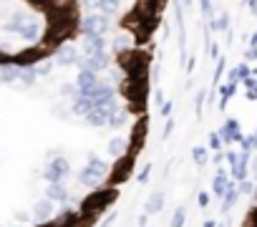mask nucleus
<instances>
[{
	"instance_id": "obj_36",
	"label": "nucleus",
	"mask_w": 257,
	"mask_h": 227,
	"mask_svg": "<svg viewBox=\"0 0 257 227\" xmlns=\"http://www.w3.org/2000/svg\"><path fill=\"white\" fill-rule=\"evenodd\" d=\"M227 28V16H219V21H217V31H224Z\"/></svg>"
},
{
	"instance_id": "obj_27",
	"label": "nucleus",
	"mask_w": 257,
	"mask_h": 227,
	"mask_svg": "<svg viewBox=\"0 0 257 227\" xmlns=\"http://www.w3.org/2000/svg\"><path fill=\"white\" fill-rule=\"evenodd\" d=\"M0 66H16V61H13V53H8L6 48H0Z\"/></svg>"
},
{
	"instance_id": "obj_20",
	"label": "nucleus",
	"mask_w": 257,
	"mask_h": 227,
	"mask_svg": "<svg viewBox=\"0 0 257 227\" xmlns=\"http://www.w3.org/2000/svg\"><path fill=\"white\" fill-rule=\"evenodd\" d=\"M113 51H116V56L128 53V51H132V36H126V33L116 36V38H113Z\"/></svg>"
},
{
	"instance_id": "obj_34",
	"label": "nucleus",
	"mask_w": 257,
	"mask_h": 227,
	"mask_svg": "<svg viewBox=\"0 0 257 227\" xmlns=\"http://www.w3.org/2000/svg\"><path fill=\"white\" fill-rule=\"evenodd\" d=\"M249 189H252V184H249L247 179H242V182H239V189H237V192H242V194H247Z\"/></svg>"
},
{
	"instance_id": "obj_3",
	"label": "nucleus",
	"mask_w": 257,
	"mask_h": 227,
	"mask_svg": "<svg viewBox=\"0 0 257 227\" xmlns=\"http://www.w3.org/2000/svg\"><path fill=\"white\" fill-rule=\"evenodd\" d=\"M71 177V162L63 157V154H51L46 169H43V179L51 184V182H66Z\"/></svg>"
},
{
	"instance_id": "obj_38",
	"label": "nucleus",
	"mask_w": 257,
	"mask_h": 227,
	"mask_svg": "<svg viewBox=\"0 0 257 227\" xmlns=\"http://www.w3.org/2000/svg\"><path fill=\"white\" fill-rule=\"evenodd\" d=\"M202 227H217V222H214V219H207V222H204Z\"/></svg>"
},
{
	"instance_id": "obj_11",
	"label": "nucleus",
	"mask_w": 257,
	"mask_h": 227,
	"mask_svg": "<svg viewBox=\"0 0 257 227\" xmlns=\"http://www.w3.org/2000/svg\"><path fill=\"white\" fill-rule=\"evenodd\" d=\"M81 219V209H73V207H63L51 222L56 224V227H73L76 222Z\"/></svg>"
},
{
	"instance_id": "obj_28",
	"label": "nucleus",
	"mask_w": 257,
	"mask_h": 227,
	"mask_svg": "<svg viewBox=\"0 0 257 227\" xmlns=\"http://www.w3.org/2000/svg\"><path fill=\"white\" fill-rule=\"evenodd\" d=\"M149 177H152V167L147 164V167H142V172H139V184H147Z\"/></svg>"
},
{
	"instance_id": "obj_39",
	"label": "nucleus",
	"mask_w": 257,
	"mask_h": 227,
	"mask_svg": "<svg viewBox=\"0 0 257 227\" xmlns=\"http://www.w3.org/2000/svg\"><path fill=\"white\" fill-rule=\"evenodd\" d=\"M254 174H257V162H254Z\"/></svg>"
},
{
	"instance_id": "obj_30",
	"label": "nucleus",
	"mask_w": 257,
	"mask_h": 227,
	"mask_svg": "<svg viewBox=\"0 0 257 227\" xmlns=\"http://www.w3.org/2000/svg\"><path fill=\"white\" fill-rule=\"evenodd\" d=\"M209 147H212L214 152H219V147H222V139H219V134H212V137H209Z\"/></svg>"
},
{
	"instance_id": "obj_31",
	"label": "nucleus",
	"mask_w": 257,
	"mask_h": 227,
	"mask_svg": "<svg viewBox=\"0 0 257 227\" xmlns=\"http://www.w3.org/2000/svg\"><path fill=\"white\" fill-rule=\"evenodd\" d=\"M36 73H38V76H48V73H51V66H48V63H43V66H36Z\"/></svg>"
},
{
	"instance_id": "obj_32",
	"label": "nucleus",
	"mask_w": 257,
	"mask_h": 227,
	"mask_svg": "<svg viewBox=\"0 0 257 227\" xmlns=\"http://www.w3.org/2000/svg\"><path fill=\"white\" fill-rule=\"evenodd\" d=\"M197 202H199V207H207V204H209V194H207V192H199Z\"/></svg>"
},
{
	"instance_id": "obj_23",
	"label": "nucleus",
	"mask_w": 257,
	"mask_h": 227,
	"mask_svg": "<svg viewBox=\"0 0 257 227\" xmlns=\"http://www.w3.org/2000/svg\"><path fill=\"white\" fill-rule=\"evenodd\" d=\"M237 197H239V192H237V187L229 182V187H227V192H224V197H222V209L227 212V209L237 202Z\"/></svg>"
},
{
	"instance_id": "obj_10",
	"label": "nucleus",
	"mask_w": 257,
	"mask_h": 227,
	"mask_svg": "<svg viewBox=\"0 0 257 227\" xmlns=\"http://www.w3.org/2000/svg\"><path fill=\"white\" fill-rule=\"evenodd\" d=\"M108 108H103V106H93L86 117H83V122L88 124V127H93V129H103V127H108Z\"/></svg>"
},
{
	"instance_id": "obj_35",
	"label": "nucleus",
	"mask_w": 257,
	"mask_h": 227,
	"mask_svg": "<svg viewBox=\"0 0 257 227\" xmlns=\"http://www.w3.org/2000/svg\"><path fill=\"white\" fill-rule=\"evenodd\" d=\"M202 13L204 16H212V3H209V0H202Z\"/></svg>"
},
{
	"instance_id": "obj_18",
	"label": "nucleus",
	"mask_w": 257,
	"mask_h": 227,
	"mask_svg": "<svg viewBox=\"0 0 257 227\" xmlns=\"http://www.w3.org/2000/svg\"><path fill=\"white\" fill-rule=\"evenodd\" d=\"M18 81L23 86H33L38 81V73H36V66H18Z\"/></svg>"
},
{
	"instance_id": "obj_6",
	"label": "nucleus",
	"mask_w": 257,
	"mask_h": 227,
	"mask_svg": "<svg viewBox=\"0 0 257 227\" xmlns=\"http://www.w3.org/2000/svg\"><path fill=\"white\" fill-rule=\"evenodd\" d=\"M96 83H98V73L81 68V71H78V76H76V93H78V96H86V98H88Z\"/></svg>"
},
{
	"instance_id": "obj_13",
	"label": "nucleus",
	"mask_w": 257,
	"mask_h": 227,
	"mask_svg": "<svg viewBox=\"0 0 257 227\" xmlns=\"http://www.w3.org/2000/svg\"><path fill=\"white\" fill-rule=\"evenodd\" d=\"M93 108V101L91 98H86V96H73L71 98V117H78V119H83L86 117V113Z\"/></svg>"
},
{
	"instance_id": "obj_29",
	"label": "nucleus",
	"mask_w": 257,
	"mask_h": 227,
	"mask_svg": "<svg viewBox=\"0 0 257 227\" xmlns=\"http://www.w3.org/2000/svg\"><path fill=\"white\" fill-rule=\"evenodd\" d=\"M172 108H174V106H172V101H164V103L159 106V113H162V117H167V119H169V117H172Z\"/></svg>"
},
{
	"instance_id": "obj_5",
	"label": "nucleus",
	"mask_w": 257,
	"mask_h": 227,
	"mask_svg": "<svg viewBox=\"0 0 257 227\" xmlns=\"http://www.w3.org/2000/svg\"><path fill=\"white\" fill-rule=\"evenodd\" d=\"M108 63H111V56H108L106 51H101V53H91V56H78V58H76L78 71H81V68H86V71H93V73L106 71V68H108Z\"/></svg>"
},
{
	"instance_id": "obj_24",
	"label": "nucleus",
	"mask_w": 257,
	"mask_h": 227,
	"mask_svg": "<svg viewBox=\"0 0 257 227\" xmlns=\"http://www.w3.org/2000/svg\"><path fill=\"white\" fill-rule=\"evenodd\" d=\"M184 222H187V209H184V207H177L174 214H172L169 227H184Z\"/></svg>"
},
{
	"instance_id": "obj_22",
	"label": "nucleus",
	"mask_w": 257,
	"mask_h": 227,
	"mask_svg": "<svg viewBox=\"0 0 257 227\" xmlns=\"http://www.w3.org/2000/svg\"><path fill=\"white\" fill-rule=\"evenodd\" d=\"M93 8H98V13H103V16H113V13H118V0H96Z\"/></svg>"
},
{
	"instance_id": "obj_14",
	"label": "nucleus",
	"mask_w": 257,
	"mask_h": 227,
	"mask_svg": "<svg viewBox=\"0 0 257 227\" xmlns=\"http://www.w3.org/2000/svg\"><path fill=\"white\" fill-rule=\"evenodd\" d=\"M219 139H222L224 144H232V142H242V134H239V124H237L234 119L224 122V127L219 129Z\"/></svg>"
},
{
	"instance_id": "obj_33",
	"label": "nucleus",
	"mask_w": 257,
	"mask_h": 227,
	"mask_svg": "<svg viewBox=\"0 0 257 227\" xmlns=\"http://www.w3.org/2000/svg\"><path fill=\"white\" fill-rule=\"evenodd\" d=\"M172 129H174V122H172V119H167V124H164V134H162V137L167 139V137L172 134Z\"/></svg>"
},
{
	"instance_id": "obj_21",
	"label": "nucleus",
	"mask_w": 257,
	"mask_h": 227,
	"mask_svg": "<svg viewBox=\"0 0 257 227\" xmlns=\"http://www.w3.org/2000/svg\"><path fill=\"white\" fill-rule=\"evenodd\" d=\"M227 187H229V179H227V174L219 169V172H217V177H214V182H212V192H214L217 197H224Z\"/></svg>"
},
{
	"instance_id": "obj_7",
	"label": "nucleus",
	"mask_w": 257,
	"mask_h": 227,
	"mask_svg": "<svg viewBox=\"0 0 257 227\" xmlns=\"http://www.w3.org/2000/svg\"><path fill=\"white\" fill-rule=\"evenodd\" d=\"M46 199H51L53 204H68L73 197H71V189L66 187V182H51L46 187Z\"/></svg>"
},
{
	"instance_id": "obj_40",
	"label": "nucleus",
	"mask_w": 257,
	"mask_h": 227,
	"mask_svg": "<svg viewBox=\"0 0 257 227\" xmlns=\"http://www.w3.org/2000/svg\"><path fill=\"white\" fill-rule=\"evenodd\" d=\"M184 3H187V6H189V3H192V0H184Z\"/></svg>"
},
{
	"instance_id": "obj_9",
	"label": "nucleus",
	"mask_w": 257,
	"mask_h": 227,
	"mask_svg": "<svg viewBox=\"0 0 257 227\" xmlns=\"http://www.w3.org/2000/svg\"><path fill=\"white\" fill-rule=\"evenodd\" d=\"M56 217V204L51 202V199H38L36 204H33V219L38 222V224H46V222H51Z\"/></svg>"
},
{
	"instance_id": "obj_26",
	"label": "nucleus",
	"mask_w": 257,
	"mask_h": 227,
	"mask_svg": "<svg viewBox=\"0 0 257 227\" xmlns=\"http://www.w3.org/2000/svg\"><path fill=\"white\" fill-rule=\"evenodd\" d=\"M58 93L66 96V98H73V96H76V83H63V86L58 88Z\"/></svg>"
},
{
	"instance_id": "obj_8",
	"label": "nucleus",
	"mask_w": 257,
	"mask_h": 227,
	"mask_svg": "<svg viewBox=\"0 0 257 227\" xmlns=\"http://www.w3.org/2000/svg\"><path fill=\"white\" fill-rule=\"evenodd\" d=\"M76 58H78V48L73 43H63L53 53V63L56 66H76Z\"/></svg>"
},
{
	"instance_id": "obj_2",
	"label": "nucleus",
	"mask_w": 257,
	"mask_h": 227,
	"mask_svg": "<svg viewBox=\"0 0 257 227\" xmlns=\"http://www.w3.org/2000/svg\"><path fill=\"white\" fill-rule=\"evenodd\" d=\"M106 177H108V164L103 159H98L96 154H88V162L76 174L78 184H83V187H98Z\"/></svg>"
},
{
	"instance_id": "obj_15",
	"label": "nucleus",
	"mask_w": 257,
	"mask_h": 227,
	"mask_svg": "<svg viewBox=\"0 0 257 227\" xmlns=\"http://www.w3.org/2000/svg\"><path fill=\"white\" fill-rule=\"evenodd\" d=\"M126 122H128V108H123V106H116V108L108 113V127H111V129H123Z\"/></svg>"
},
{
	"instance_id": "obj_1",
	"label": "nucleus",
	"mask_w": 257,
	"mask_h": 227,
	"mask_svg": "<svg viewBox=\"0 0 257 227\" xmlns=\"http://www.w3.org/2000/svg\"><path fill=\"white\" fill-rule=\"evenodd\" d=\"M3 31H6V33H16V36H21L26 43H38L41 36H43V26H41L36 18L26 16V13H16V16L3 26Z\"/></svg>"
},
{
	"instance_id": "obj_25",
	"label": "nucleus",
	"mask_w": 257,
	"mask_h": 227,
	"mask_svg": "<svg viewBox=\"0 0 257 227\" xmlns=\"http://www.w3.org/2000/svg\"><path fill=\"white\" fill-rule=\"evenodd\" d=\"M192 159H194V164L204 167L207 159H209V157H207V149H204V147H194V149H192Z\"/></svg>"
},
{
	"instance_id": "obj_12",
	"label": "nucleus",
	"mask_w": 257,
	"mask_h": 227,
	"mask_svg": "<svg viewBox=\"0 0 257 227\" xmlns=\"http://www.w3.org/2000/svg\"><path fill=\"white\" fill-rule=\"evenodd\" d=\"M106 51V36H83V56H91V53H101Z\"/></svg>"
},
{
	"instance_id": "obj_37",
	"label": "nucleus",
	"mask_w": 257,
	"mask_h": 227,
	"mask_svg": "<svg viewBox=\"0 0 257 227\" xmlns=\"http://www.w3.org/2000/svg\"><path fill=\"white\" fill-rule=\"evenodd\" d=\"M147 219H149V214L144 212V214H139V227H144L147 224Z\"/></svg>"
},
{
	"instance_id": "obj_19",
	"label": "nucleus",
	"mask_w": 257,
	"mask_h": 227,
	"mask_svg": "<svg viewBox=\"0 0 257 227\" xmlns=\"http://www.w3.org/2000/svg\"><path fill=\"white\" fill-rule=\"evenodd\" d=\"M18 83V66H0V86Z\"/></svg>"
},
{
	"instance_id": "obj_4",
	"label": "nucleus",
	"mask_w": 257,
	"mask_h": 227,
	"mask_svg": "<svg viewBox=\"0 0 257 227\" xmlns=\"http://www.w3.org/2000/svg\"><path fill=\"white\" fill-rule=\"evenodd\" d=\"M108 31H111V18L103 16V13H91V16H86V18L78 21V33L81 36H91V33L106 36Z\"/></svg>"
},
{
	"instance_id": "obj_17",
	"label": "nucleus",
	"mask_w": 257,
	"mask_h": 227,
	"mask_svg": "<svg viewBox=\"0 0 257 227\" xmlns=\"http://www.w3.org/2000/svg\"><path fill=\"white\" fill-rule=\"evenodd\" d=\"M162 207H164V192H152L149 199H147V204H144V212L152 217V214H159Z\"/></svg>"
},
{
	"instance_id": "obj_16",
	"label": "nucleus",
	"mask_w": 257,
	"mask_h": 227,
	"mask_svg": "<svg viewBox=\"0 0 257 227\" xmlns=\"http://www.w3.org/2000/svg\"><path fill=\"white\" fill-rule=\"evenodd\" d=\"M126 152H128V142H126L123 137H113V139L108 142V157H113V159H123Z\"/></svg>"
}]
</instances>
